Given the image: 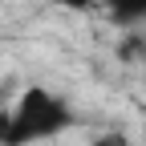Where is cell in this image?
<instances>
[{"label":"cell","mask_w":146,"mask_h":146,"mask_svg":"<svg viewBox=\"0 0 146 146\" xmlns=\"http://www.w3.org/2000/svg\"><path fill=\"white\" fill-rule=\"evenodd\" d=\"M110 4V16L118 25H138L146 21V0H106Z\"/></svg>","instance_id":"6da1fadb"}]
</instances>
